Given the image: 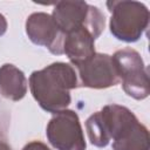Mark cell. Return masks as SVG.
Segmentation results:
<instances>
[{
  "label": "cell",
  "instance_id": "ba28073f",
  "mask_svg": "<svg viewBox=\"0 0 150 150\" xmlns=\"http://www.w3.org/2000/svg\"><path fill=\"white\" fill-rule=\"evenodd\" d=\"M26 33L33 43L46 47L52 54H63L64 34L52 15L43 12L32 13L26 20Z\"/></svg>",
  "mask_w": 150,
  "mask_h": 150
},
{
  "label": "cell",
  "instance_id": "9c48e42d",
  "mask_svg": "<svg viewBox=\"0 0 150 150\" xmlns=\"http://www.w3.org/2000/svg\"><path fill=\"white\" fill-rule=\"evenodd\" d=\"M95 38L86 28L82 27L74 32L64 34L63 54L75 66H81L95 55Z\"/></svg>",
  "mask_w": 150,
  "mask_h": 150
},
{
  "label": "cell",
  "instance_id": "277c9868",
  "mask_svg": "<svg viewBox=\"0 0 150 150\" xmlns=\"http://www.w3.org/2000/svg\"><path fill=\"white\" fill-rule=\"evenodd\" d=\"M52 18L63 34L86 27L95 40L105 26L104 14L86 1H59L54 6Z\"/></svg>",
  "mask_w": 150,
  "mask_h": 150
},
{
  "label": "cell",
  "instance_id": "7c38bea8",
  "mask_svg": "<svg viewBox=\"0 0 150 150\" xmlns=\"http://www.w3.org/2000/svg\"><path fill=\"white\" fill-rule=\"evenodd\" d=\"M22 150H50L45 143L40 142V141H32L29 143H27Z\"/></svg>",
  "mask_w": 150,
  "mask_h": 150
},
{
  "label": "cell",
  "instance_id": "7a4b0ae2",
  "mask_svg": "<svg viewBox=\"0 0 150 150\" xmlns=\"http://www.w3.org/2000/svg\"><path fill=\"white\" fill-rule=\"evenodd\" d=\"M100 112L114 150H150L149 131L130 109L108 104Z\"/></svg>",
  "mask_w": 150,
  "mask_h": 150
},
{
  "label": "cell",
  "instance_id": "5bb4252c",
  "mask_svg": "<svg viewBox=\"0 0 150 150\" xmlns=\"http://www.w3.org/2000/svg\"><path fill=\"white\" fill-rule=\"evenodd\" d=\"M0 150H12V148L9 146V144L6 141L0 139Z\"/></svg>",
  "mask_w": 150,
  "mask_h": 150
},
{
  "label": "cell",
  "instance_id": "52a82bcc",
  "mask_svg": "<svg viewBox=\"0 0 150 150\" xmlns=\"http://www.w3.org/2000/svg\"><path fill=\"white\" fill-rule=\"evenodd\" d=\"M77 69L79 87L104 89L121 82L112 57L108 54L95 53V55Z\"/></svg>",
  "mask_w": 150,
  "mask_h": 150
},
{
  "label": "cell",
  "instance_id": "30bf717a",
  "mask_svg": "<svg viewBox=\"0 0 150 150\" xmlns=\"http://www.w3.org/2000/svg\"><path fill=\"white\" fill-rule=\"evenodd\" d=\"M28 81L22 70L11 63L0 67V95L11 101H20L27 94Z\"/></svg>",
  "mask_w": 150,
  "mask_h": 150
},
{
  "label": "cell",
  "instance_id": "6da1fadb",
  "mask_svg": "<svg viewBox=\"0 0 150 150\" xmlns=\"http://www.w3.org/2000/svg\"><path fill=\"white\" fill-rule=\"evenodd\" d=\"M79 87L75 68L69 63L54 62L29 76V88L39 105L52 114L67 109L70 104V90Z\"/></svg>",
  "mask_w": 150,
  "mask_h": 150
},
{
  "label": "cell",
  "instance_id": "3957f363",
  "mask_svg": "<svg viewBox=\"0 0 150 150\" xmlns=\"http://www.w3.org/2000/svg\"><path fill=\"white\" fill-rule=\"evenodd\" d=\"M111 13L109 27L111 34L120 41L136 42L149 26V9L139 1H107Z\"/></svg>",
  "mask_w": 150,
  "mask_h": 150
},
{
  "label": "cell",
  "instance_id": "8fae6325",
  "mask_svg": "<svg viewBox=\"0 0 150 150\" xmlns=\"http://www.w3.org/2000/svg\"><path fill=\"white\" fill-rule=\"evenodd\" d=\"M86 129H87L89 141L93 145L97 148H104L109 144L110 138L100 111L94 112L87 118Z\"/></svg>",
  "mask_w": 150,
  "mask_h": 150
},
{
  "label": "cell",
  "instance_id": "8992f818",
  "mask_svg": "<svg viewBox=\"0 0 150 150\" xmlns=\"http://www.w3.org/2000/svg\"><path fill=\"white\" fill-rule=\"evenodd\" d=\"M46 136L56 150L87 149L80 118L74 110L64 109L54 114L47 124Z\"/></svg>",
  "mask_w": 150,
  "mask_h": 150
},
{
  "label": "cell",
  "instance_id": "4fadbf2b",
  "mask_svg": "<svg viewBox=\"0 0 150 150\" xmlns=\"http://www.w3.org/2000/svg\"><path fill=\"white\" fill-rule=\"evenodd\" d=\"M7 30V21L6 18L0 13V36H2Z\"/></svg>",
  "mask_w": 150,
  "mask_h": 150
},
{
  "label": "cell",
  "instance_id": "5b68a950",
  "mask_svg": "<svg viewBox=\"0 0 150 150\" xmlns=\"http://www.w3.org/2000/svg\"><path fill=\"white\" fill-rule=\"evenodd\" d=\"M125 94L135 100H144L150 94L149 71L138 52L127 47L111 56Z\"/></svg>",
  "mask_w": 150,
  "mask_h": 150
}]
</instances>
